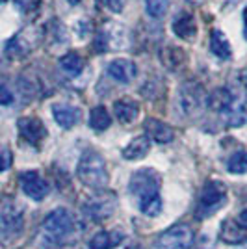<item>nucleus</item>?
<instances>
[{
  "label": "nucleus",
  "mask_w": 247,
  "mask_h": 249,
  "mask_svg": "<svg viewBox=\"0 0 247 249\" xmlns=\"http://www.w3.org/2000/svg\"><path fill=\"white\" fill-rule=\"evenodd\" d=\"M78 223L67 208H54L43 221V236L51 246H62L74 240L78 234Z\"/></svg>",
  "instance_id": "nucleus-1"
},
{
  "label": "nucleus",
  "mask_w": 247,
  "mask_h": 249,
  "mask_svg": "<svg viewBox=\"0 0 247 249\" xmlns=\"http://www.w3.org/2000/svg\"><path fill=\"white\" fill-rule=\"evenodd\" d=\"M76 175L84 186L91 188L95 192H104L110 180L104 158L95 151L84 153L76 167Z\"/></svg>",
  "instance_id": "nucleus-2"
},
{
  "label": "nucleus",
  "mask_w": 247,
  "mask_h": 249,
  "mask_svg": "<svg viewBox=\"0 0 247 249\" xmlns=\"http://www.w3.org/2000/svg\"><path fill=\"white\" fill-rule=\"evenodd\" d=\"M24 229V210L13 199H0V244L8 246L21 236Z\"/></svg>",
  "instance_id": "nucleus-3"
},
{
  "label": "nucleus",
  "mask_w": 247,
  "mask_h": 249,
  "mask_svg": "<svg viewBox=\"0 0 247 249\" xmlns=\"http://www.w3.org/2000/svg\"><path fill=\"white\" fill-rule=\"evenodd\" d=\"M115 208H117V197H115V194L104 190V192H99L97 196L88 199L84 203L82 210L88 218H91L97 223H103V221L112 218Z\"/></svg>",
  "instance_id": "nucleus-4"
},
{
  "label": "nucleus",
  "mask_w": 247,
  "mask_h": 249,
  "mask_svg": "<svg viewBox=\"0 0 247 249\" xmlns=\"http://www.w3.org/2000/svg\"><path fill=\"white\" fill-rule=\"evenodd\" d=\"M227 201V186L221 180H208L203 192H201V197H199V210H197V216L205 218L208 214L216 212L217 208H221Z\"/></svg>",
  "instance_id": "nucleus-5"
},
{
  "label": "nucleus",
  "mask_w": 247,
  "mask_h": 249,
  "mask_svg": "<svg viewBox=\"0 0 247 249\" xmlns=\"http://www.w3.org/2000/svg\"><path fill=\"white\" fill-rule=\"evenodd\" d=\"M128 188L140 201L153 197V196H160V175L155 169H149V167L140 169L132 175Z\"/></svg>",
  "instance_id": "nucleus-6"
},
{
  "label": "nucleus",
  "mask_w": 247,
  "mask_h": 249,
  "mask_svg": "<svg viewBox=\"0 0 247 249\" xmlns=\"http://www.w3.org/2000/svg\"><path fill=\"white\" fill-rule=\"evenodd\" d=\"M194 244V232L188 225H175L167 229L156 242V249H190Z\"/></svg>",
  "instance_id": "nucleus-7"
},
{
  "label": "nucleus",
  "mask_w": 247,
  "mask_h": 249,
  "mask_svg": "<svg viewBox=\"0 0 247 249\" xmlns=\"http://www.w3.org/2000/svg\"><path fill=\"white\" fill-rule=\"evenodd\" d=\"M19 182H21L22 192L30 199H34V201H41L51 192L49 182L37 171H22L21 175H19Z\"/></svg>",
  "instance_id": "nucleus-8"
},
{
  "label": "nucleus",
  "mask_w": 247,
  "mask_h": 249,
  "mask_svg": "<svg viewBox=\"0 0 247 249\" xmlns=\"http://www.w3.org/2000/svg\"><path fill=\"white\" fill-rule=\"evenodd\" d=\"M203 103V88L197 82L184 84L178 91V106L186 115L195 114Z\"/></svg>",
  "instance_id": "nucleus-9"
},
{
  "label": "nucleus",
  "mask_w": 247,
  "mask_h": 249,
  "mask_svg": "<svg viewBox=\"0 0 247 249\" xmlns=\"http://www.w3.org/2000/svg\"><path fill=\"white\" fill-rule=\"evenodd\" d=\"M17 126H19L21 138L24 142H28L30 145H39L43 138L47 136V128L37 117H21L17 121Z\"/></svg>",
  "instance_id": "nucleus-10"
},
{
  "label": "nucleus",
  "mask_w": 247,
  "mask_h": 249,
  "mask_svg": "<svg viewBox=\"0 0 247 249\" xmlns=\"http://www.w3.org/2000/svg\"><path fill=\"white\" fill-rule=\"evenodd\" d=\"M108 74L119 84H130L138 74V67L130 60L117 58V60H112L108 63Z\"/></svg>",
  "instance_id": "nucleus-11"
},
{
  "label": "nucleus",
  "mask_w": 247,
  "mask_h": 249,
  "mask_svg": "<svg viewBox=\"0 0 247 249\" xmlns=\"http://www.w3.org/2000/svg\"><path fill=\"white\" fill-rule=\"evenodd\" d=\"M145 132H147V138H151L156 143H171L175 140V132L173 128L167 123L160 121V119H155V117H149L145 121Z\"/></svg>",
  "instance_id": "nucleus-12"
},
{
  "label": "nucleus",
  "mask_w": 247,
  "mask_h": 249,
  "mask_svg": "<svg viewBox=\"0 0 247 249\" xmlns=\"http://www.w3.org/2000/svg\"><path fill=\"white\" fill-rule=\"evenodd\" d=\"M171 30L176 37L186 39V41H194L197 36V24L194 15L188 13V11H180L171 22Z\"/></svg>",
  "instance_id": "nucleus-13"
},
{
  "label": "nucleus",
  "mask_w": 247,
  "mask_h": 249,
  "mask_svg": "<svg viewBox=\"0 0 247 249\" xmlns=\"http://www.w3.org/2000/svg\"><path fill=\"white\" fill-rule=\"evenodd\" d=\"M124 240V232L115 229V231H99L88 244L89 249H113L117 248Z\"/></svg>",
  "instance_id": "nucleus-14"
},
{
  "label": "nucleus",
  "mask_w": 247,
  "mask_h": 249,
  "mask_svg": "<svg viewBox=\"0 0 247 249\" xmlns=\"http://www.w3.org/2000/svg\"><path fill=\"white\" fill-rule=\"evenodd\" d=\"M219 238L225 244L238 246V244H244L247 240V231L234 219H225L221 223V229H219Z\"/></svg>",
  "instance_id": "nucleus-15"
},
{
  "label": "nucleus",
  "mask_w": 247,
  "mask_h": 249,
  "mask_svg": "<svg viewBox=\"0 0 247 249\" xmlns=\"http://www.w3.org/2000/svg\"><path fill=\"white\" fill-rule=\"evenodd\" d=\"M52 117L63 128H72L74 124L78 123L80 112H78V108H74L71 104L58 103V104H52Z\"/></svg>",
  "instance_id": "nucleus-16"
},
{
  "label": "nucleus",
  "mask_w": 247,
  "mask_h": 249,
  "mask_svg": "<svg viewBox=\"0 0 247 249\" xmlns=\"http://www.w3.org/2000/svg\"><path fill=\"white\" fill-rule=\"evenodd\" d=\"M208 108L212 112H217V114H223V112H230V108L234 106V95L230 93L227 88H217L212 91V95L208 97Z\"/></svg>",
  "instance_id": "nucleus-17"
},
{
  "label": "nucleus",
  "mask_w": 247,
  "mask_h": 249,
  "mask_svg": "<svg viewBox=\"0 0 247 249\" xmlns=\"http://www.w3.org/2000/svg\"><path fill=\"white\" fill-rule=\"evenodd\" d=\"M113 114L123 124H128L140 115V104L132 99H119L113 103Z\"/></svg>",
  "instance_id": "nucleus-18"
},
{
  "label": "nucleus",
  "mask_w": 247,
  "mask_h": 249,
  "mask_svg": "<svg viewBox=\"0 0 247 249\" xmlns=\"http://www.w3.org/2000/svg\"><path fill=\"white\" fill-rule=\"evenodd\" d=\"M151 151V142L147 136H138L123 149V156L126 160H141Z\"/></svg>",
  "instance_id": "nucleus-19"
},
{
  "label": "nucleus",
  "mask_w": 247,
  "mask_h": 249,
  "mask_svg": "<svg viewBox=\"0 0 247 249\" xmlns=\"http://www.w3.org/2000/svg\"><path fill=\"white\" fill-rule=\"evenodd\" d=\"M210 51L214 52V56L221 58V60H229L232 56V49H230V43L225 37V34L219 30H212L210 36Z\"/></svg>",
  "instance_id": "nucleus-20"
},
{
  "label": "nucleus",
  "mask_w": 247,
  "mask_h": 249,
  "mask_svg": "<svg viewBox=\"0 0 247 249\" xmlns=\"http://www.w3.org/2000/svg\"><path fill=\"white\" fill-rule=\"evenodd\" d=\"M60 67L65 74L69 76H76V74L82 73L84 69V60L78 52H67L65 56L60 58Z\"/></svg>",
  "instance_id": "nucleus-21"
},
{
  "label": "nucleus",
  "mask_w": 247,
  "mask_h": 249,
  "mask_svg": "<svg viewBox=\"0 0 247 249\" xmlns=\"http://www.w3.org/2000/svg\"><path fill=\"white\" fill-rule=\"evenodd\" d=\"M89 124H91L93 130L103 132L112 124V115L104 106H95L91 110V114H89Z\"/></svg>",
  "instance_id": "nucleus-22"
},
{
  "label": "nucleus",
  "mask_w": 247,
  "mask_h": 249,
  "mask_svg": "<svg viewBox=\"0 0 247 249\" xmlns=\"http://www.w3.org/2000/svg\"><path fill=\"white\" fill-rule=\"evenodd\" d=\"M227 169L234 175L247 173V151H236L227 160Z\"/></svg>",
  "instance_id": "nucleus-23"
},
{
  "label": "nucleus",
  "mask_w": 247,
  "mask_h": 249,
  "mask_svg": "<svg viewBox=\"0 0 247 249\" xmlns=\"http://www.w3.org/2000/svg\"><path fill=\"white\" fill-rule=\"evenodd\" d=\"M140 210L143 212L145 216L149 218H155L162 212V199L160 196H153V197H147L140 201Z\"/></svg>",
  "instance_id": "nucleus-24"
},
{
  "label": "nucleus",
  "mask_w": 247,
  "mask_h": 249,
  "mask_svg": "<svg viewBox=\"0 0 247 249\" xmlns=\"http://www.w3.org/2000/svg\"><path fill=\"white\" fill-rule=\"evenodd\" d=\"M145 10L151 17H162L169 10V0H145Z\"/></svg>",
  "instance_id": "nucleus-25"
},
{
  "label": "nucleus",
  "mask_w": 247,
  "mask_h": 249,
  "mask_svg": "<svg viewBox=\"0 0 247 249\" xmlns=\"http://www.w3.org/2000/svg\"><path fill=\"white\" fill-rule=\"evenodd\" d=\"M247 121V103H242L230 108V119L229 123L232 126H242Z\"/></svg>",
  "instance_id": "nucleus-26"
},
{
  "label": "nucleus",
  "mask_w": 247,
  "mask_h": 249,
  "mask_svg": "<svg viewBox=\"0 0 247 249\" xmlns=\"http://www.w3.org/2000/svg\"><path fill=\"white\" fill-rule=\"evenodd\" d=\"M13 103V95L6 86H0V106H8Z\"/></svg>",
  "instance_id": "nucleus-27"
},
{
  "label": "nucleus",
  "mask_w": 247,
  "mask_h": 249,
  "mask_svg": "<svg viewBox=\"0 0 247 249\" xmlns=\"http://www.w3.org/2000/svg\"><path fill=\"white\" fill-rule=\"evenodd\" d=\"M11 164V155L8 151H0V173Z\"/></svg>",
  "instance_id": "nucleus-28"
},
{
  "label": "nucleus",
  "mask_w": 247,
  "mask_h": 249,
  "mask_svg": "<svg viewBox=\"0 0 247 249\" xmlns=\"http://www.w3.org/2000/svg\"><path fill=\"white\" fill-rule=\"evenodd\" d=\"M99 2H103L104 6H108L113 11H121V6H123V0H99Z\"/></svg>",
  "instance_id": "nucleus-29"
},
{
  "label": "nucleus",
  "mask_w": 247,
  "mask_h": 249,
  "mask_svg": "<svg viewBox=\"0 0 247 249\" xmlns=\"http://www.w3.org/2000/svg\"><path fill=\"white\" fill-rule=\"evenodd\" d=\"M238 223L247 231V210H242L240 216H238Z\"/></svg>",
  "instance_id": "nucleus-30"
},
{
  "label": "nucleus",
  "mask_w": 247,
  "mask_h": 249,
  "mask_svg": "<svg viewBox=\"0 0 247 249\" xmlns=\"http://www.w3.org/2000/svg\"><path fill=\"white\" fill-rule=\"evenodd\" d=\"M65 2H69L71 6H76V4H80V0H65Z\"/></svg>",
  "instance_id": "nucleus-31"
},
{
  "label": "nucleus",
  "mask_w": 247,
  "mask_h": 249,
  "mask_svg": "<svg viewBox=\"0 0 247 249\" xmlns=\"http://www.w3.org/2000/svg\"><path fill=\"white\" fill-rule=\"evenodd\" d=\"M244 22H246V30H247V6L246 10H244Z\"/></svg>",
  "instance_id": "nucleus-32"
},
{
  "label": "nucleus",
  "mask_w": 247,
  "mask_h": 249,
  "mask_svg": "<svg viewBox=\"0 0 247 249\" xmlns=\"http://www.w3.org/2000/svg\"><path fill=\"white\" fill-rule=\"evenodd\" d=\"M186 2H190V4H201L203 0H186Z\"/></svg>",
  "instance_id": "nucleus-33"
},
{
  "label": "nucleus",
  "mask_w": 247,
  "mask_h": 249,
  "mask_svg": "<svg viewBox=\"0 0 247 249\" xmlns=\"http://www.w3.org/2000/svg\"><path fill=\"white\" fill-rule=\"evenodd\" d=\"M128 249H140V246H136V244H134V246H130Z\"/></svg>",
  "instance_id": "nucleus-34"
},
{
  "label": "nucleus",
  "mask_w": 247,
  "mask_h": 249,
  "mask_svg": "<svg viewBox=\"0 0 247 249\" xmlns=\"http://www.w3.org/2000/svg\"><path fill=\"white\" fill-rule=\"evenodd\" d=\"M246 88H247V78H246Z\"/></svg>",
  "instance_id": "nucleus-35"
}]
</instances>
